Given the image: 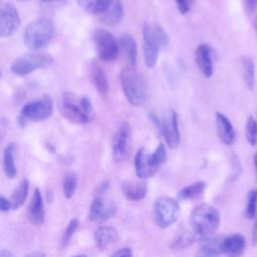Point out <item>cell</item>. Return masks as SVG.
I'll list each match as a JSON object with an SVG mask.
<instances>
[{
  "instance_id": "cell-22",
  "label": "cell",
  "mask_w": 257,
  "mask_h": 257,
  "mask_svg": "<svg viewBox=\"0 0 257 257\" xmlns=\"http://www.w3.org/2000/svg\"><path fill=\"white\" fill-rule=\"evenodd\" d=\"M90 78L93 83V86L98 91L100 95H106L108 92V81L105 72L101 68V66L96 63L92 62L90 67Z\"/></svg>"
},
{
  "instance_id": "cell-32",
  "label": "cell",
  "mask_w": 257,
  "mask_h": 257,
  "mask_svg": "<svg viewBox=\"0 0 257 257\" xmlns=\"http://www.w3.org/2000/svg\"><path fill=\"white\" fill-rule=\"evenodd\" d=\"M152 156V160L154 162V164L159 168L161 165H163L166 160H167V151H166V147L164 144H159V146L157 147V149L155 150L154 153L151 154Z\"/></svg>"
},
{
  "instance_id": "cell-28",
  "label": "cell",
  "mask_w": 257,
  "mask_h": 257,
  "mask_svg": "<svg viewBox=\"0 0 257 257\" xmlns=\"http://www.w3.org/2000/svg\"><path fill=\"white\" fill-rule=\"evenodd\" d=\"M245 135L247 142L252 147L257 145V119L253 115H249L246 120Z\"/></svg>"
},
{
  "instance_id": "cell-25",
  "label": "cell",
  "mask_w": 257,
  "mask_h": 257,
  "mask_svg": "<svg viewBox=\"0 0 257 257\" xmlns=\"http://www.w3.org/2000/svg\"><path fill=\"white\" fill-rule=\"evenodd\" d=\"M28 189H29L28 181L26 179L22 180L19 183L17 189L11 195L10 203H11L12 210H17L18 208H20L23 205V203L28 195Z\"/></svg>"
},
{
  "instance_id": "cell-2",
  "label": "cell",
  "mask_w": 257,
  "mask_h": 257,
  "mask_svg": "<svg viewBox=\"0 0 257 257\" xmlns=\"http://www.w3.org/2000/svg\"><path fill=\"white\" fill-rule=\"evenodd\" d=\"M190 225L198 239L213 235L220 225V214L212 205L200 204L190 215Z\"/></svg>"
},
{
  "instance_id": "cell-8",
  "label": "cell",
  "mask_w": 257,
  "mask_h": 257,
  "mask_svg": "<svg viewBox=\"0 0 257 257\" xmlns=\"http://www.w3.org/2000/svg\"><path fill=\"white\" fill-rule=\"evenodd\" d=\"M53 113V101L50 96L44 95L23 105L20 112V122L42 121L49 118Z\"/></svg>"
},
{
  "instance_id": "cell-30",
  "label": "cell",
  "mask_w": 257,
  "mask_h": 257,
  "mask_svg": "<svg viewBox=\"0 0 257 257\" xmlns=\"http://www.w3.org/2000/svg\"><path fill=\"white\" fill-rule=\"evenodd\" d=\"M257 211V189L252 190L248 194L247 205L245 209V216L248 219H253Z\"/></svg>"
},
{
  "instance_id": "cell-48",
  "label": "cell",
  "mask_w": 257,
  "mask_h": 257,
  "mask_svg": "<svg viewBox=\"0 0 257 257\" xmlns=\"http://www.w3.org/2000/svg\"><path fill=\"white\" fill-rule=\"evenodd\" d=\"M17 1H27V0H17Z\"/></svg>"
},
{
  "instance_id": "cell-35",
  "label": "cell",
  "mask_w": 257,
  "mask_h": 257,
  "mask_svg": "<svg viewBox=\"0 0 257 257\" xmlns=\"http://www.w3.org/2000/svg\"><path fill=\"white\" fill-rule=\"evenodd\" d=\"M175 2L177 3L178 9L181 14H186L189 12L191 7V3L189 0H175Z\"/></svg>"
},
{
  "instance_id": "cell-16",
  "label": "cell",
  "mask_w": 257,
  "mask_h": 257,
  "mask_svg": "<svg viewBox=\"0 0 257 257\" xmlns=\"http://www.w3.org/2000/svg\"><path fill=\"white\" fill-rule=\"evenodd\" d=\"M195 61L200 72L207 78L211 77L214 71L212 50L207 44H200L195 50Z\"/></svg>"
},
{
  "instance_id": "cell-43",
  "label": "cell",
  "mask_w": 257,
  "mask_h": 257,
  "mask_svg": "<svg viewBox=\"0 0 257 257\" xmlns=\"http://www.w3.org/2000/svg\"><path fill=\"white\" fill-rule=\"evenodd\" d=\"M253 26H254V29H255V31H256V33H257V15H256V16H255V18H254Z\"/></svg>"
},
{
  "instance_id": "cell-31",
  "label": "cell",
  "mask_w": 257,
  "mask_h": 257,
  "mask_svg": "<svg viewBox=\"0 0 257 257\" xmlns=\"http://www.w3.org/2000/svg\"><path fill=\"white\" fill-rule=\"evenodd\" d=\"M76 3L85 12L97 15L102 0H76Z\"/></svg>"
},
{
  "instance_id": "cell-27",
  "label": "cell",
  "mask_w": 257,
  "mask_h": 257,
  "mask_svg": "<svg viewBox=\"0 0 257 257\" xmlns=\"http://www.w3.org/2000/svg\"><path fill=\"white\" fill-rule=\"evenodd\" d=\"M206 188V184L204 182H197V183H194L190 186H187L185 188H183L179 194H178V197L180 199H194L198 196H200L204 190Z\"/></svg>"
},
{
  "instance_id": "cell-40",
  "label": "cell",
  "mask_w": 257,
  "mask_h": 257,
  "mask_svg": "<svg viewBox=\"0 0 257 257\" xmlns=\"http://www.w3.org/2000/svg\"><path fill=\"white\" fill-rule=\"evenodd\" d=\"M25 257H45V255L42 252L39 251H34V252H30L27 255H25Z\"/></svg>"
},
{
  "instance_id": "cell-13",
  "label": "cell",
  "mask_w": 257,
  "mask_h": 257,
  "mask_svg": "<svg viewBox=\"0 0 257 257\" xmlns=\"http://www.w3.org/2000/svg\"><path fill=\"white\" fill-rule=\"evenodd\" d=\"M131 135V126L127 121H122L112 140V157L115 162H122L127 154V146Z\"/></svg>"
},
{
  "instance_id": "cell-45",
  "label": "cell",
  "mask_w": 257,
  "mask_h": 257,
  "mask_svg": "<svg viewBox=\"0 0 257 257\" xmlns=\"http://www.w3.org/2000/svg\"><path fill=\"white\" fill-rule=\"evenodd\" d=\"M72 257H86V256L85 255H74Z\"/></svg>"
},
{
  "instance_id": "cell-29",
  "label": "cell",
  "mask_w": 257,
  "mask_h": 257,
  "mask_svg": "<svg viewBox=\"0 0 257 257\" xmlns=\"http://www.w3.org/2000/svg\"><path fill=\"white\" fill-rule=\"evenodd\" d=\"M77 187V177L74 173H68L62 182V190L63 194L67 199H70Z\"/></svg>"
},
{
  "instance_id": "cell-38",
  "label": "cell",
  "mask_w": 257,
  "mask_h": 257,
  "mask_svg": "<svg viewBox=\"0 0 257 257\" xmlns=\"http://www.w3.org/2000/svg\"><path fill=\"white\" fill-rule=\"evenodd\" d=\"M11 208V203L10 200L6 199L4 196L0 197V210L2 212H8Z\"/></svg>"
},
{
  "instance_id": "cell-20",
  "label": "cell",
  "mask_w": 257,
  "mask_h": 257,
  "mask_svg": "<svg viewBox=\"0 0 257 257\" xmlns=\"http://www.w3.org/2000/svg\"><path fill=\"white\" fill-rule=\"evenodd\" d=\"M121 190L124 197L131 201L143 200L148 193L147 184L143 181H127L121 185Z\"/></svg>"
},
{
  "instance_id": "cell-34",
  "label": "cell",
  "mask_w": 257,
  "mask_h": 257,
  "mask_svg": "<svg viewBox=\"0 0 257 257\" xmlns=\"http://www.w3.org/2000/svg\"><path fill=\"white\" fill-rule=\"evenodd\" d=\"M198 237L194 233H184L178 240L173 244L174 248H184L191 245Z\"/></svg>"
},
{
  "instance_id": "cell-19",
  "label": "cell",
  "mask_w": 257,
  "mask_h": 257,
  "mask_svg": "<svg viewBox=\"0 0 257 257\" xmlns=\"http://www.w3.org/2000/svg\"><path fill=\"white\" fill-rule=\"evenodd\" d=\"M245 250V239L240 234H234L224 238L222 253L228 257H240Z\"/></svg>"
},
{
  "instance_id": "cell-6",
  "label": "cell",
  "mask_w": 257,
  "mask_h": 257,
  "mask_svg": "<svg viewBox=\"0 0 257 257\" xmlns=\"http://www.w3.org/2000/svg\"><path fill=\"white\" fill-rule=\"evenodd\" d=\"M91 40L99 59L110 62L118 57L120 52L118 39L108 30L95 28L91 33Z\"/></svg>"
},
{
  "instance_id": "cell-14",
  "label": "cell",
  "mask_w": 257,
  "mask_h": 257,
  "mask_svg": "<svg viewBox=\"0 0 257 257\" xmlns=\"http://www.w3.org/2000/svg\"><path fill=\"white\" fill-rule=\"evenodd\" d=\"M115 212L116 207L112 201L103 198H96L90 205L88 218L92 222L101 223L113 217Z\"/></svg>"
},
{
  "instance_id": "cell-47",
  "label": "cell",
  "mask_w": 257,
  "mask_h": 257,
  "mask_svg": "<svg viewBox=\"0 0 257 257\" xmlns=\"http://www.w3.org/2000/svg\"><path fill=\"white\" fill-rule=\"evenodd\" d=\"M189 1H190V3H191V5H192V4H193V3H194V2H195V0H189Z\"/></svg>"
},
{
  "instance_id": "cell-9",
  "label": "cell",
  "mask_w": 257,
  "mask_h": 257,
  "mask_svg": "<svg viewBox=\"0 0 257 257\" xmlns=\"http://www.w3.org/2000/svg\"><path fill=\"white\" fill-rule=\"evenodd\" d=\"M154 219L160 228H168L174 224L180 216L178 202L169 197L159 198L154 204Z\"/></svg>"
},
{
  "instance_id": "cell-15",
  "label": "cell",
  "mask_w": 257,
  "mask_h": 257,
  "mask_svg": "<svg viewBox=\"0 0 257 257\" xmlns=\"http://www.w3.org/2000/svg\"><path fill=\"white\" fill-rule=\"evenodd\" d=\"M134 164L136 175L142 180H147L153 177L159 170V168L154 164L151 154L145 148H141L137 152Z\"/></svg>"
},
{
  "instance_id": "cell-23",
  "label": "cell",
  "mask_w": 257,
  "mask_h": 257,
  "mask_svg": "<svg viewBox=\"0 0 257 257\" xmlns=\"http://www.w3.org/2000/svg\"><path fill=\"white\" fill-rule=\"evenodd\" d=\"M118 42H119L120 52H122L128 65L135 66L137 62V54H138L136 40L130 34H122L119 37Z\"/></svg>"
},
{
  "instance_id": "cell-33",
  "label": "cell",
  "mask_w": 257,
  "mask_h": 257,
  "mask_svg": "<svg viewBox=\"0 0 257 257\" xmlns=\"http://www.w3.org/2000/svg\"><path fill=\"white\" fill-rule=\"evenodd\" d=\"M77 227H78V220H77V219H72V220L68 223V225H67V227H66V229L64 230L63 235H62V239H61V244H62V246H66V245L69 243V241H70V239L72 238L73 234L75 233Z\"/></svg>"
},
{
  "instance_id": "cell-44",
  "label": "cell",
  "mask_w": 257,
  "mask_h": 257,
  "mask_svg": "<svg viewBox=\"0 0 257 257\" xmlns=\"http://www.w3.org/2000/svg\"><path fill=\"white\" fill-rule=\"evenodd\" d=\"M254 165H255V169H256V176H257V152L254 156Z\"/></svg>"
},
{
  "instance_id": "cell-39",
  "label": "cell",
  "mask_w": 257,
  "mask_h": 257,
  "mask_svg": "<svg viewBox=\"0 0 257 257\" xmlns=\"http://www.w3.org/2000/svg\"><path fill=\"white\" fill-rule=\"evenodd\" d=\"M246 6L250 12L255 11L257 9V0H246Z\"/></svg>"
},
{
  "instance_id": "cell-5",
  "label": "cell",
  "mask_w": 257,
  "mask_h": 257,
  "mask_svg": "<svg viewBox=\"0 0 257 257\" xmlns=\"http://www.w3.org/2000/svg\"><path fill=\"white\" fill-rule=\"evenodd\" d=\"M53 62V57L47 53L29 52L16 57L10 65V70L15 75L26 76L37 69L51 66Z\"/></svg>"
},
{
  "instance_id": "cell-1",
  "label": "cell",
  "mask_w": 257,
  "mask_h": 257,
  "mask_svg": "<svg viewBox=\"0 0 257 257\" xmlns=\"http://www.w3.org/2000/svg\"><path fill=\"white\" fill-rule=\"evenodd\" d=\"M58 107L63 117L76 124L89 123L94 117L93 106L89 98L71 91H64L61 94Z\"/></svg>"
},
{
  "instance_id": "cell-11",
  "label": "cell",
  "mask_w": 257,
  "mask_h": 257,
  "mask_svg": "<svg viewBox=\"0 0 257 257\" xmlns=\"http://www.w3.org/2000/svg\"><path fill=\"white\" fill-rule=\"evenodd\" d=\"M21 24L20 16L12 3H5L0 10V36L2 38L13 35Z\"/></svg>"
},
{
  "instance_id": "cell-41",
  "label": "cell",
  "mask_w": 257,
  "mask_h": 257,
  "mask_svg": "<svg viewBox=\"0 0 257 257\" xmlns=\"http://www.w3.org/2000/svg\"><path fill=\"white\" fill-rule=\"evenodd\" d=\"M0 257H13V254L8 249H3L0 253Z\"/></svg>"
},
{
  "instance_id": "cell-46",
  "label": "cell",
  "mask_w": 257,
  "mask_h": 257,
  "mask_svg": "<svg viewBox=\"0 0 257 257\" xmlns=\"http://www.w3.org/2000/svg\"><path fill=\"white\" fill-rule=\"evenodd\" d=\"M43 2H51V1H55V0H41Z\"/></svg>"
},
{
  "instance_id": "cell-7",
  "label": "cell",
  "mask_w": 257,
  "mask_h": 257,
  "mask_svg": "<svg viewBox=\"0 0 257 257\" xmlns=\"http://www.w3.org/2000/svg\"><path fill=\"white\" fill-rule=\"evenodd\" d=\"M150 118L162 134L168 147L171 149L177 148L181 139L178 113L171 108L162 117L156 113H150Z\"/></svg>"
},
{
  "instance_id": "cell-42",
  "label": "cell",
  "mask_w": 257,
  "mask_h": 257,
  "mask_svg": "<svg viewBox=\"0 0 257 257\" xmlns=\"http://www.w3.org/2000/svg\"><path fill=\"white\" fill-rule=\"evenodd\" d=\"M253 236L255 237V240L257 241V219H256V223H255V228L253 230Z\"/></svg>"
},
{
  "instance_id": "cell-21",
  "label": "cell",
  "mask_w": 257,
  "mask_h": 257,
  "mask_svg": "<svg viewBox=\"0 0 257 257\" xmlns=\"http://www.w3.org/2000/svg\"><path fill=\"white\" fill-rule=\"evenodd\" d=\"M118 238L117 232L112 227H99L94 233V240L100 250L109 248Z\"/></svg>"
},
{
  "instance_id": "cell-3",
  "label": "cell",
  "mask_w": 257,
  "mask_h": 257,
  "mask_svg": "<svg viewBox=\"0 0 257 257\" xmlns=\"http://www.w3.org/2000/svg\"><path fill=\"white\" fill-rule=\"evenodd\" d=\"M122 91L127 101L133 105L143 104L148 97V88L142 74L134 66L124 67L119 73Z\"/></svg>"
},
{
  "instance_id": "cell-24",
  "label": "cell",
  "mask_w": 257,
  "mask_h": 257,
  "mask_svg": "<svg viewBox=\"0 0 257 257\" xmlns=\"http://www.w3.org/2000/svg\"><path fill=\"white\" fill-rule=\"evenodd\" d=\"M16 146L14 143H10L6 146L3 152V169L5 175L9 179H13L17 175V169L14 162Z\"/></svg>"
},
{
  "instance_id": "cell-26",
  "label": "cell",
  "mask_w": 257,
  "mask_h": 257,
  "mask_svg": "<svg viewBox=\"0 0 257 257\" xmlns=\"http://www.w3.org/2000/svg\"><path fill=\"white\" fill-rule=\"evenodd\" d=\"M242 71L243 79L249 89H252L255 84V64L249 56L242 57Z\"/></svg>"
},
{
  "instance_id": "cell-37",
  "label": "cell",
  "mask_w": 257,
  "mask_h": 257,
  "mask_svg": "<svg viewBox=\"0 0 257 257\" xmlns=\"http://www.w3.org/2000/svg\"><path fill=\"white\" fill-rule=\"evenodd\" d=\"M110 257H133V252L128 247H123L115 251Z\"/></svg>"
},
{
  "instance_id": "cell-12",
  "label": "cell",
  "mask_w": 257,
  "mask_h": 257,
  "mask_svg": "<svg viewBox=\"0 0 257 257\" xmlns=\"http://www.w3.org/2000/svg\"><path fill=\"white\" fill-rule=\"evenodd\" d=\"M107 26L117 25L123 18V6L120 0H102L97 15Z\"/></svg>"
},
{
  "instance_id": "cell-4",
  "label": "cell",
  "mask_w": 257,
  "mask_h": 257,
  "mask_svg": "<svg viewBox=\"0 0 257 257\" xmlns=\"http://www.w3.org/2000/svg\"><path fill=\"white\" fill-rule=\"evenodd\" d=\"M54 35V24L48 18H39L28 23L23 31V43L31 50L46 47Z\"/></svg>"
},
{
  "instance_id": "cell-10",
  "label": "cell",
  "mask_w": 257,
  "mask_h": 257,
  "mask_svg": "<svg viewBox=\"0 0 257 257\" xmlns=\"http://www.w3.org/2000/svg\"><path fill=\"white\" fill-rule=\"evenodd\" d=\"M160 48L162 45L157 38L151 24L146 23L143 26V51L147 67L154 68L158 62Z\"/></svg>"
},
{
  "instance_id": "cell-17",
  "label": "cell",
  "mask_w": 257,
  "mask_h": 257,
  "mask_svg": "<svg viewBox=\"0 0 257 257\" xmlns=\"http://www.w3.org/2000/svg\"><path fill=\"white\" fill-rule=\"evenodd\" d=\"M217 134L220 141L226 145L231 146L236 141V132L230 119L221 112H216L215 114Z\"/></svg>"
},
{
  "instance_id": "cell-18",
  "label": "cell",
  "mask_w": 257,
  "mask_h": 257,
  "mask_svg": "<svg viewBox=\"0 0 257 257\" xmlns=\"http://www.w3.org/2000/svg\"><path fill=\"white\" fill-rule=\"evenodd\" d=\"M27 218L30 224L39 226L44 222V206L42 196L38 189L34 190L33 196L27 208Z\"/></svg>"
},
{
  "instance_id": "cell-36",
  "label": "cell",
  "mask_w": 257,
  "mask_h": 257,
  "mask_svg": "<svg viewBox=\"0 0 257 257\" xmlns=\"http://www.w3.org/2000/svg\"><path fill=\"white\" fill-rule=\"evenodd\" d=\"M195 257H219V253L200 247V249L196 253Z\"/></svg>"
}]
</instances>
